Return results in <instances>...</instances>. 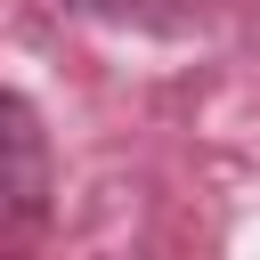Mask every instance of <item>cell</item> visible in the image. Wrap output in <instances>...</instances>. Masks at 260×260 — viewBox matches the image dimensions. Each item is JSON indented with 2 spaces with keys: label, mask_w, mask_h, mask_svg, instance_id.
Instances as JSON below:
<instances>
[{
  "label": "cell",
  "mask_w": 260,
  "mask_h": 260,
  "mask_svg": "<svg viewBox=\"0 0 260 260\" xmlns=\"http://www.w3.org/2000/svg\"><path fill=\"white\" fill-rule=\"evenodd\" d=\"M49 203V146H41V114L32 98H0V219L8 228H32Z\"/></svg>",
  "instance_id": "cell-1"
}]
</instances>
